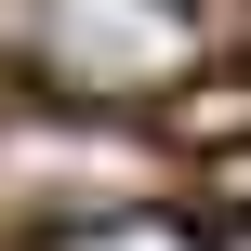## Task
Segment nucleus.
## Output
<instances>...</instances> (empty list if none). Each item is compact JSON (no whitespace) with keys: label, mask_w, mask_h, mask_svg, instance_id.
<instances>
[{"label":"nucleus","mask_w":251,"mask_h":251,"mask_svg":"<svg viewBox=\"0 0 251 251\" xmlns=\"http://www.w3.org/2000/svg\"><path fill=\"white\" fill-rule=\"evenodd\" d=\"M13 53L53 79V106H132L199 66L185 0H13Z\"/></svg>","instance_id":"f257e3e1"},{"label":"nucleus","mask_w":251,"mask_h":251,"mask_svg":"<svg viewBox=\"0 0 251 251\" xmlns=\"http://www.w3.org/2000/svg\"><path fill=\"white\" fill-rule=\"evenodd\" d=\"M13 185H53L40 212H106V199L146 185V159L106 132V106H93V132H79V119H13V132H0V199H13Z\"/></svg>","instance_id":"f03ea898"},{"label":"nucleus","mask_w":251,"mask_h":251,"mask_svg":"<svg viewBox=\"0 0 251 251\" xmlns=\"http://www.w3.org/2000/svg\"><path fill=\"white\" fill-rule=\"evenodd\" d=\"M53 251H212V238L172 225V212H93V225H66Z\"/></svg>","instance_id":"7ed1b4c3"}]
</instances>
